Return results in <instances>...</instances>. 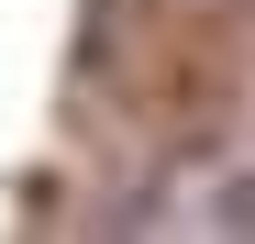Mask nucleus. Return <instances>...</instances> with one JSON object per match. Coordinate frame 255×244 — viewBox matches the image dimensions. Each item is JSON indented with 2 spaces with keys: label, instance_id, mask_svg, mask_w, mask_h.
I'll use <instances>...</instances> for the list:
<instances>
[]
</instances>
